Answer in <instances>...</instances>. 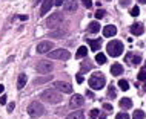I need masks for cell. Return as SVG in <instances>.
Masks as SVG:
<instances>
[{"instance_id":"6da1fadb","label":"cell","mask_w":146,"mask_h":119,"mask_svg":"<svg viewBox=\"0 0 146 119\" xmlns=\"http://www.w3.org/2000/svg\"><path fill=\"white\" fill-rule=\"evenodd\" d=\"M40 98L43 99V101H46V102H51V104H58V102L63 99V96L58 92H56V90H43V92L40 93Z\"/></svg>"},{"instance_id":"7a4b0ae2","label":"cell","mask_w":146,"mask_h":119,"mask_svg":"<svg viewBox=\"0 0 146 119\" xmlns=\"http://www.w3.org/2000/svg\"><path fill=\"white\" fill-rule=\"evenodd\" d=\"M88 82H89V87L92 90H100V89H103L105 84H106V78L102 73H94V75H91Z\"/></svg>"},{"instance_id":"3957f363","label":"cell","mask_w":146,"mask_h":119,"mask_svg":"<svg viewBox=\"0 0 146 119\" xmlns=\"http://www.w3.org/2000/svg\"><path fill=\"white\" fill-rule=\"evenodd\" d=\"M108 54L111 55V57H118V55L123 54V43L118 41V40H112V41L108 43Z\"/></svg>"},{"instance_id":"277c9868","label":"cell","mask_w":146,"mask_h":119,"mask_svg":"<svg viewBox=\"0 0 146 119\" xmlns=\"http://www.w3.org/2000/svg\"><path fill=\"white\" fill-rule=\"evenodd\" d=\"M28 113L31 118H40L45 114V107H43L38 101H34L28 105Z\"/></svg>"},{"instance_id":"5b68a950","label":"cell","mask_w":146,"mask_h":119,"mask_svg":"<svg viewBox=\"0 0 146 119\" xmlns=\"http://www.w3.org/2000/svg\"><path fill=\"white\" fill-rule=\"evenodd\" d=\"M62 22H63V14L62 12H54V14H51V17L46 18V26L56 27L58 25H62Z\"/></svg>"},{"instance_id":"8992f818","label":"cell","mask_w":146,"mask_h":119,"mask_svg":"<svg viewBox=\"0 0 146 119\" xmlns=\"http://www.w3.org/2000/svg\"><path fill=\"white\" fill-rule=\"evenodd\" d=\"M69 57H71V54L66 49L49 50V58H52V60H68Z\"/></svg>"},{"instance_id":"52a82bcc","label":"cell","mask_w":146,"mask_h":119,"mask_svg":"<svg viewBox=\"0 0 146 119\" xmlns=\"http://www.w3.org/2000/svg\"><path fill=\"white\" fill-rule=\"evenodd\" d=\"M35 69H37L38 73L48 75L51 70H52V63H51V61H40V63L37 64V67H35Z\"/></svg>"},{"instance_id":"ba28073f","label":"cell","mask_w":146,"mask_h":119,"mask_svg":"<svg viewBox=\"0 0 146 119\" xmlns=\"http://www.w3.org/2000/svg\"><path fill=\"white\" fill-rule=\"evenodd\" d=\"M51 49H54L52 41H40L37 44V54H48Z\"/></svg>"},{"instance_id":"9c48e42d","label":"cell","mask_w":146,"mask_h":119,"mask_svg":"<svg viewBox=\"0 0 146 119\" xmlns=\"http://www.w3.org/2000/svg\"><path fill=\"white\" fill-rule=\"evenodd\" d=\"M54 87H56L57 90H60L63 93H71L72 92V86L68 84V82H63V81H56L54 82Z\"/></svg>"},{"instance_id":"30bf717a","label":"cell","mask_w":146,"mask_h":119,"mask_svg":"<svg viewBox=\"0 0 146 119\" xmlns=\"http://www.w3.org/2000/svg\"><path fill=\"white\" fill-rule=\"evenodd\" d=\"M77 2L76 0H65V3H63V9L66 11V12H76L77 11Z\"/></svg>"},{"instance_id":"8fae6325","label":"cell","mask_w":146,"mask_h":119,"mask_svg":"<svg viewBox=\"0 0 146 119\" xmlns=\"http://www.w3.org/2000/svg\"><path fill=\"white\" fill-rule=\"evenodd\" d=\"M54 6V0H43V5L40 8V15L43 17V15H46L49 12V9Z\"/></svg>"},{"instance_id":"7c38bea8","label":"cell","mask_w":146,"mask_h":119,"mask_svg":"<svg viewBox=\"0 0 146 119\" xmlns=\"http://www.w3.org/2000/svg\"><path fill=\"white\" fill-rule=\"evenodd\" d=\"M85 104V98L82 96V95H74L72 98H71V105L72 107H82Z\"/></svg>"},{"instance_id":"4fadbf2b","label":"cell","mask_w":146,"mask_h":119,"mask_svg":"<svg viewBox=\"0 0 146 119\" xmlns=\"http://www.w3.org/2000/svg\"><path fill=\"white\" fill-rule=\"evenodd\" d=\"M115 34H117V27L114 25H108L103 29V35H105V37H114Z\"/></svg>"},{"instance_id":"5bb4252c","label":"cell","mask_w":146,"mask_h":119,"mask_svg":"<svg viewBox=\"0 0 146 119\" xmlns=\"http://www.w3.org/2000/svg\"><path fill=\"white\" fill-rule=\"evenodd\" d=\"M131 32L134 34V35H141L145 32V27H143V25L141 23H137V25H132L131 26Z\"/></svg>"},{"instance_id":"9a60e30c","label":"cell","mask_w":146,"mask_h":119,"mask_svg":"<svg viewBox=\"0 0 146 119\" xmlns=\"http://www.w3.org/2000/svg\"><path fill=\"white\" fill-rule=\"evenodd\" d=\"M111 73L114 75V76H118V75H121V73H123V66L118 64V63L112 64V67H111Z\"/></svg>"},{"instance_id":"2e32d148","label":"cell","mask_w":146,"mask_h":119,"mask_svg":"<svg viewBox=\"0 0 146 119\" xmlns=\"http://www.w3.org/2000/svg\"><path fill=\"white\" fill-rule=\"evenodd\" d=\"M88 44L91 46V50L97 52V50L100 49V46H102V41L100 40H88Z\"/></svg>"},{"instance_id":"e0dca14e","label":"cell","mask_w":146,"mask_h":119,"mask_svg":"<svg viewBox=\"0 0 146 119\" xmlns=\"http://www.w3.org/2000/svg\"><path fill=\"white\" fill-rule=\"evenodd\" d=\"M88 31H89L91 34L98 32V31H100V23H98V22H91L89 25H88Z\"/></svg>"},{"instance_id":"ac0fdd59","label":"cell","mask_w":146,"mask_h":119,"mask_svg":"<svg viewBox=\"0 0 146 119\" xmlns=\"http://www.w3.org/2000/svg\"><path fill=\"white\" fill-rule=\"evenodd\" d=\"M131 58H132V64H134V66H139L140 63H141L140 55H132V54H128V55H126V60H128V61H129Z\"/></svg>"},{"instance_id":"d6986e66","label":"cell","mask_w":146,"mask_h":119,"mask_svg":"<svg viewBox=\"0 0 146 119\" xmlns=\"http://www.w3.org/2000/svg\"><path fill=\"white\" fill-rule=\"evenodd\" d=\"M25 86H26V75L20 73L19 75V79H17V89H23Z\"/></svg>"},{"instance_id":"ffe728a7","label":"cell","mask_w":146,"mask_h":119,"mask_svg":"<svg viewBox=\"0 0 146 119\" xmlns=\"http://www.w3.org/2000/svg\"><path fill=\"white\" fill-rule=\"evenodd\" d=\"M120 107H121V109H131V107H132V101L129 98L120 99Z\"/></svg>"},{"instance_id":"44dd1931","label":"cell","mask_w":146,"mask_h":119,"mask_svg":"<svg viewBox=\"0 0 146 119\" xmlns=\"http://www.w3.org/2000/svg\"><path fill=\"white\" fill-rule=\"evenodd\" d=\"M85 118V114H83V112L82 110H77V112H74V113H71L66 119H83Z\"/></svg>"},{"instance_id":"7402d4cb","label":"cell","mask_w":146,"mask_h":119,"mask_svg":"<svg viewBox=\"0 0 146 119\" xmlns=\"http://www.w3.org/2000/svg\"><path fill=\"white\" fill-rule=\"evenodd\" d=\"M86 55H88V49H86L85 46H80L78 50H77V54H76V57L77 58H83V57H86Z\"/></svg>"},{"instance_id":"603a6c76","label":"cell","mask_w":146,"mask_h":119,"mask_svg":"<svg viewBox=\"0 0 146 119\" xmlns=\"http://www.w3.org/2000/svg\"><path fill=\"white\" fill-rule=\"evenodd\" d=\"M63 35H66V31H54V32H51L49 34V37H52V38H63Z\"/></svg>"},{"instance_id":"cb8c5ba5","label":"cell","mask_w":146,"mask_h":119,"mask_svg":"<svg viewBox=\"0 0 146 119\" xmlns=\"http://www.w3.org/2000/svg\"><path fill=\"white\" fill-rule=\"evenodd\" d=\"M96 61L98 63V64H105L106 63V55L105 54H97V57H96Z\"/></svg>"},{"instance_id":"d4e9b609","label":"cell","mask_w":146,"mask_h":119,"mask_svg":"<svg viewBox=\"0 0 146 119\" xmlns=\"http://www.w3.org/2000/svg\"><path fill=\"white\" fill-rule=\"evenodd\" d=\"M118 86H120V89L125 90V92L129 89V84H128V81H126V79H120V81H118Z\"/></svg>"},{"instance_id":"484cf974","label":"cell","mask_w":146,"mask_h":119,"mask_svg":"<svg viewBox=\"0 0 146 119\" xmlns=\"http://www.w3.org/2000/svg\"><path fill=\"white\" fill-rule=\"evenodd\" d=\"M51 79V76L48 75V76H45V78H35L34 79V84L37 86V84H43V82H46V81H49Z\"/></svg>"},{"instance_id":"4316f807","label":"cell","mask_w":146,"mask_h":119,"mask_svg":"<svg viewBox=\"0 0 146 119\" xmlns=\"http://www.w3.org/2000/svg\"><path fill=\"white\" fill-rule=\"evenodd\" d=\"M134 119H145V112L143 110H135V113H134Z\"/></svg>"},{"instance_id":"83f0119b","label":"cell","mask_w":146,"mask_h":119,"mask_svg":"<svg viewBox=\"0 0 146 119\" xmlns=\"http://www.w3.org/2000/svg\"><path fill=\"white\" fill-rule=\"evenodd\" d=\"M137 79H139V81H146V70L145 69L140 70V73L137 75Z\"/></svg>"},{"instance_id":"f1b7e54d","label":"cell","mask_w":146,"mask_h":119,"mask_svg":"<svg viewBox=\"0 0 146 119\" xmlns=\"http://www.w3.org/2000/svg\"><path fill=\"white\" fill-rule=\"evenodd\" d=\"M139 14H140V8L139 6H134L131 9V15H132V17H137Z\"/></svg>"},{"instance_id":"f546056e","label":"cell","mask_w":146,"mask_h":119,"mask_svg":"<svg viewBox=\"0 0 146 119\" xmlns=\"http://www.w3.org/2000/svg\"><path fill=\"white\" fill-rule=\"evenodd\" d=\"M115 119H129V114L128 113H125V112H121V113H118Z\"/></svg>"},{"instance_id":"4dcf8cb0","label":"cell","mask_w":146,"mask_h":119,"mask_svg":"<svg viewBox=\"0 0 146 119\" xmlns=\"http://www.w3.org/2000/svg\"><path fill=\"white\" fill-rule=\"evenodd\" d=\"M98 114H100V110H97V109H92V110H91V118H97L98 116Z\"/></svg>"},{"instance_id":"1f68e13d","label":"cell","mask_w":146,"mask_h":119,"mask_svg":"<svg viewBox=\"0 0 146 119\" xmlns=\"http://www.w3.org/2000/svg\"><path fill=\"white\" fill-rule=\"evenodd\" d=\"M105 17V11L103 9H98L96 12V18H103Z\"/></svg>"},{"instance_id":"d6a6232c","label":"cell","mask_w":146,"mask_h":119,"mask_svg":"<svg viewBox=\"0 0 146 119\" xmlns=\"http://www.w3.org/2000/svg\"><path fill=\"white\" fill-rule=\"evenodd\" d=\"M83 5H85V8H91L92 6V2L91 0H83Z\"/></svg>"},{"instance_id":"836d02e7","label":"cell","mask_w":146,"mask_h":119,"mask_svg":"<svg viewBox=\"0 0 146 119\" xmlns=\"http://www.w3.org/2000/svg\"><path fill=\"white\" fill-rule=\"evenodd\" d=\"M63 3H65V0H54V5L56 6H62Z\"/></svg>"},{"instance_id":"e575fe53","label":"cell","mask_w":146,"mask_h":119,"mask_svg":"<svg viewBox=\"0 0 146 119\" xmlns=\"http://www.w3.org/2000/svg\"><path fill=\"white\" fill-rule=\"evenodd\" d=\"M14 107H15L14 102H9V104H8V112H13V110H14Z\"/></svg>"},{"instance_id":"d590c367","label":"cell","mask_w":146,"mask_h":119,"mask_svg":"<svg viewBox=\"0 0 146 119\" xmlns=\"http://www.w3.org/2000/svg\"><path fill=\"white\" fill-rule=\"evenodd\" d=\"M129 3H131V0H121V2H120V5H121V6H128Z\"/></svg>"},{"instance_id":"8d00e7d4","label":"cell","mask_w":146,"mask_h":119,"mask_svg":"<svg viewBox=\"0 0 146 119\" xmlns=\"http://www.w3.org/2000/svg\"><path fill=\"white\" fill-rule=\"evenodd\" d=\"M109 96H115V90H114V87H109Z\"/></svg>"},{"instance_id":"74e56055","label":"cell","mask_w":146,"mask_h":119,"mask_svg":"<svg viewBox=\"0 0 146 119\" xmlns=\"http://www.w3.org/2000/svg\"><path fill=\"white\" fill-rule=\"evenodd\" d=\"M82 69H91V64H89V63H83V64H82Z\"/></svg>"},{"instance_id":"f35d334b","label":"cell","mask_w":146,"mask_h":119,"mask_svg":"<svg viewBox=\"0 0 146 119\" xmlns=\"http://www.w3.org/2000/svg\"><path fill=\"white\" fill-rule=\"evenodd\" d=\"M103 109L105 110H112V105L111 104H103Z\"/></svg>"},{"instance_id":"ab89813d","label":"cell","mask_w":146,"mask_h":119,"mask_svg":"<svg viewBox=\"0 0 146 119\" xmlns=\"http://www.w3.org/2000/svg\"><path fill=\"white\" fill-rule=\"evenodd\" d=\"M0 104H2V105L6 104V96H2V98H0Z\"/></svg>"},{"instance_id":"60d3db41","label":"cell","mask_w":146,"mask_h":119,"mask_svg":"<svg viewBox=\"0 0 146 119\" xmlns=\"http://www.w3.org/2000/svg\"><path fill=\"white\" fill-rule=\"evenodd\" d=\"M86 95H88V98H94V93L91 90H86Z\"/></svg>"},{"instance_id":"b9f144b4","label":"cell","mask_w":146,"mask_h":119,"mask_svg":"<svg viewBox=\"0 0 146 119\" xmlns=\"http://www.w3.org/2000/svg\"><path fill=\"white\" fill-rule=\"evenodd\" d=\"M77 82H83V76L82 75H77Z\"/></svg>"},{"instance_id":"7bdbcfd3","label":"cell","mask_w":146,"mask_h":119,"mask_svg":"<svg viewBox=\"0 0 146 119\" xmlns=\"http://www.w3.org/2000/svg\"><path fill=\"white\" fill-rule=\"evenodd\" d=\"M19 18H20L22 22H25V20H28V17H26V15H20V17H19Z\"/></svg>"},{"instance_id":"ee69618b","label":"cell","mask_w":146,"mask_h":119,"mask_svg":"<svg viewBox=\"0 0 146 119\" xmlns=\"http://www.w3.org/2000/svg\"><path fill=\"white\" fill-rule=\"evenodd\" d=\"M98 119H106L105 114H98Z\"/></svg>"},{"instance_id":"f6af8a7d","label":"cell","mask_w":146,"mask_h":119,"mask_svg":"<svg viewBox=\"0 0 146 119\" xmlns=\"http://www.w3.org/2000/svg\"><path fill=\"white\" fill-rule=\"evenodd\" d=\"M3 90H5V87H3V86H0V93H2Z\"/></svg>"},{"instance_id":"bcb514c9","label":"cell","mask_w":146,"mask_h":119,"mask_svg":"<svg viewBox=\"0 0 146 119\" xmlns=\"http://www.w3.org/2000/svg\"><path fill=\"white\" fill-rule=\"evenodd\" d=\"M139 2H140V3H146V0H139Z\"/></svg>"},{"instance_id":"7dc6e473","label":"cell","mask_w":146,"mask_h":119,"mask_svg":"<svg viewBox=\"0 0 146 119\" xmlns=\"http://www.w3.org/2000/svg\"><path fill=\"white\" fill-rule=\"evenodd\" d=\"M143 89H145V90H146V82H145V87H143Z\"/></svg>"},{"instance_id":"c3c4849f","label":"cell","mask_w":146,"mask_h":119,"mask_svg":"<svg viewBox=\"0 0 146 119\" xmlns=\"http://www.w3.org/2000/svg\"><path fill=\"white\" fill-rule=\"evenodd\" d=\"M38 2H43V0H38Z\"/></svg>"},{"instance_id":"681fc988","label":"cell","mask_w":146,"mask_h":119,"mask_svg":"<svg viewBox=\"0 0 146 119\" xmlns=\"http://www.w3.org/2000/svg\"><path fill=\"white\" fill-rule=\"evenodd\" d=\"M145 70H146V67H145Z\"/></svg>"}]
</instances>
